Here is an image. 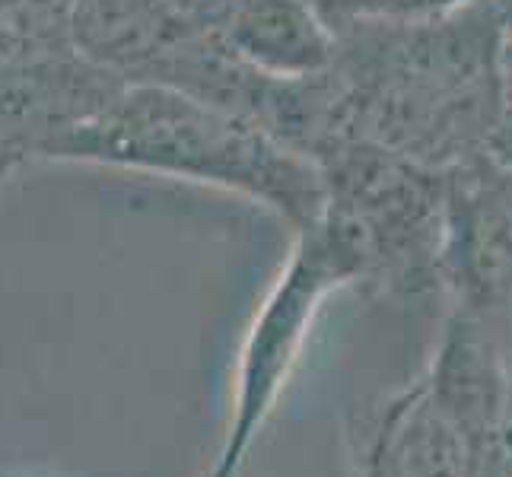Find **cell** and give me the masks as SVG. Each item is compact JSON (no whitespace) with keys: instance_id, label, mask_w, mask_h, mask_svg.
I'll list each match as a JSON object with an SVG mask.
<instances>
[{"instance_id":"6da1fadb","label":"cell","mask_w":512,"mask_h":477,"mask_svg":"<svg viewBox=\"0 0 512 477\" xmlns=\"http://www.w3.org/2000/svg\"><path fill=\"white\" fill-rule=\"evenodd\" d=\"M503 42L490 0L423 23L338 26L334 140L360 137L439 172L487 159Z\"/></svg>"},{"instance_id":"7a4b0ae2","label":"cell","mask_w":512,"mask_h":477,"mask_svg":"<svg viewBox=\"0 0 512 477\" xmlns=\"http://www.w3.org/2000/svg\"><path fill=\"white\" fill-rule=\"evenodd\" d=\"M51 156L233 191L287 220L293 233L319 223L325 207L312 159L252 118L156 83H128L102 112L67 131Z\"/></svg>"},{"instance_id":"3957f363","label":"cell","mask_w":512,"mask_h":477,"mask_svg":"<svg viewBox=\"0 0 512 477\" xmlns=\"http://www.w3.org/2000/svg\"><path fill=\"white\" fill-rule=\"evenodd\" d=\"M322 175L319 226L353 271V287L417 299L443 293L449 172L420 166L360 137L312 156Z\"/></svg>"},{"instance_id":"277c9868","label":"cell","mask_w":512,"mask_h":477,"mask_svg":"<svg viewBox=\"0 0 512 477\" xmlns=\"http://www.w3.org/2000/svg\"><path fill=\"white\" fill-rule=\"evenodd\" d=\"M341 287H353V271L344 255L331 245V239L319 226L296 233V245L284 271L264 296V303L252 318V328L242 341L236 363L233 414H229L223 449L214 468H210L214 477L239 474L258 430L274 411L280 392H284L322 299Z\"/></svg>"},{"instance_id":"5b68a950","label":"cell","mask_w":512,"mask_h":477,"mask_svg":"<svg viewBox=\"0 0 512 477\" xmlns=\"http://www.w3.org/2000/svg\"><path fill=\"white\" fill-rule=\"evenodd\" d=\"M423 382L455 433L462 436L468 462L497 446L509 430L512 398L500 325L446 309V322Z\"/></svg>"},{"instance_id":"8992f818","label":"cell","mask_w":512,"mask_h":477,"mask_svg":"<svg viewBox=\"0 0 512 477\" xmlns=\"http://www.w3.org/2000/svg\"><path fill=\"white\" fill-rule=\"evenodd\" d=\"M347 443L357 477H468L462 436L423 376L392 395L357 404Z\"/></svg>"},{"instance_id":"52a82bcc","label":"cell","mask_w":512,"mask_h":477,"mask_svg":"<svg viewBox=\"0 0 512 477\" xmlns=\"http://www.w3.org/2000/svg\"><path fill=\"white\" fill-rule=\"evenodd\" d=\"M220 35L245 64L277 80L325 74L334 61V29L312 0H239Z\"/></svg>"},{"instance_id":"ba28073f","label":"cell","mask_w":512,"mask_h":477,"mask_svg":"<svg viewBox=\"0 0 512 477\" xmlns=\"http://www.w3.org/2000/svg\"><path fill=\"white\" fill-rule=\"evenodd\" d=\"M331 29L347 23H423L484 0H312Z\"/></svg>"},{"instance_id":"9c48e42d","label":"cell","mask_w":512,"mask_h":477,"mask_svg":"<svg viewBox=\"0 0 512 477\" xmlns=\"http://www.w3.org/2000/svg\"><path fill=\"white\" fill-rule=\"evenodd\" d=\"M487 159L503 169H512V39L506 35L500 55V90H497V115L487 140Z\"/></svg>"},{"instance_id":"30bf717a","label":"cell","mask_w":512,"mask_h":477,"mask_svg":"<svg viewBox=\"0 0 512 477\" xmlns=\"http://www.w3.org/2000/svg\"><path fill=\"white\" fill-rule=\"evenodd\" d=\"M503 357H506L509 398H512V299H509V309H506V322H503Z\"/></svg>"},{"instance_id":"8fae6325","label":"cell","mask_w":512,"mask_h":477,"mask_svg":"<svg viewBox=\"0 0 512 477\" xmlns=\"http://www.w3.org/2000/svg\"><path fill=\"white\" fill-rule=\"evenodd\" d=\"M490 4L497 7V13H500V23H503L506 35L512 39V0H490Z\"/></svg>"},{"instance_id":"7c38bea8","label":"cell","mask_w":512,"mask_h":477,"mask_svg":"<svg viewBox=\"0 0 512 477\" xmlns=\"http://www.w3.org/2000/svg\"><path fill=\"white\" fill-rule=\"evenodd\" d=\"M201 477H214V474H210V468H207V471H204V474H201Z\"/></svg>"}]
</instances>
